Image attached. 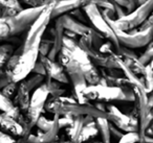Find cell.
<instances>
[{"label":"cell","mask_w":153,"mask_h":143,"mask_svg":"<svg viewBox=\"0 0 153 143\" xmlns=\"http://www.w3.org/2000/svg\"><path fill=\"white\" fill-rule=\"evenodd\" d=\"M70 16H71L72 18H74L76 20H78V21H80L81 23L85 24L86 20H87V17L85 16V14H84V12L82 11V9H78V10H74V11L70 12L69 14Z\"/></svg>","instance_id":"obj_31"},{"label":"cell","mask_w":153,"mask_h":143,"mask_svg":"<svg viewBox=\"0 0 153 143\" xmlns=\"http://www.w3.org/2000/svg\"><path fill=\"white\" fill-rule=\"evenodd\" d=\"M109 26L114 32L120 45L122 44L126 48H140L147 46L149 43L152 42L153 28H149L146 30H138L134 28L129 32H122L111 24H109Z\"/></svg>","instance_id":"obj_10"},{"label":"cell","mask_w":153,"mask_h":143,"mask_svg":"<svg viewBox=\"0 0 153 143\" xmlns=\"http://www.w3.org/2000/svg\"><path fill=\"white\" fill-rule=\"evenodd\" d=\"M10 83H12L11 73L3 66L2 68H0V90L2 88H4Z\"/></svg>","instance_id":"obj_28"},{"label":"cell","mask_w":153,"mask_h":143,"mask_svg":"<svg viewBox=\"0 0 153 143\" xmlns=\"http://www.w3.org/2000/svg\"><path fill=\"white\" fill-rule=\"evenodd\" d=\"M94 119V117L91 116H76V117H74V120H72V123L70 124L68 128H66V133H67L68 137H69V141L76 143V139L79 137L80 132H81L82 128L84 126V124L86 122H88L89 120Z\"/></svg>","instance_id":"obj_18"},{"label":"cell","mask_w":153,"mask_h":143,"mask_svg":"<svg viewBox=\"0 0 153 143\" xmlns=\"http://www.w3.org/2000/svg\"><path fill=\"white\" fill-rule=\"evenodd\" d=\"M82 11L84 12L85 16L87 17V19L89 20V22L91 23L92 28L96 32H98L101 36L104 39H107L108 42H110L113 45L115 49V52L119 50L120 48V43L117 41V37H115L114 32H112L111 27L109 26V24L106 22V20L103 18V16L101 15V12L94 3H89V4L85 5L82 9Z\"/></svg>","instance_id":"obj_8"},{"label":"cell","mask_w":153,"mask_h":143,"mask_svg":"<svg viewBox=\"0 0 153 143\" xmlns=\"http://www.w3.org/2000/svg\"><path fill=\"white\" fill-rule=\"evenodd\" d=\"M17 87H18V83L12 82V83H10V84H7L4 88L1 89L0 92L2 93L7 98L13 100L14 96H15V94H16V91H17Z\"/></svg>","instance_id":"obj_27"},{"label":"cell","mask_w":153,"mask_h":143,"mask_svg":"<svg viewBox=\"0 0 153 143\" xmlns=\"http://www.w3.org/2000/svg\"><path fill=\"white\" fill-rule=\"evenodd\" d=\"M109 132H110V137H114L115 139H117V140H120V139L123 137L124 133L122 132V130H120L117 128H115L114 125H113L112 123H110L109 122Z\"/></svg>","instance_id":"obj_32"},{"label":"cell","mask_w":153,"mask_h":143,"mask_svg":"<svg viewBox=\"0 0 153 143\" xmlns=\"http://www.w3.org/2000/svg\"><path fill=\"white\" fill-rule=\"evenodd\" d=\"M44 7L45 5H40V7L23 9L13 17L5 18L10 29V38L27 30L37 20V18L40 16Z\"/></svg>","instance_id":"obj_7"},{"label":"cell","mask_w":153,"mask_h":143,"mask_svg":"<svg viewBox=\"0 0 153 143\" xmlns=\"http://www.w3.org/2000/svg\"><path fill=\"white\" fill-rule=\"evenodd\" d=\"M58 1H62V0H57V2H58Z\"/></svg>","instance_id":"obj_36"},{"label":"cell","mask_w":153,"mask_h":143,"mask_svg":"<svg viewBox=\"0 0 153 143\" xmlns=\"http://www.w3.org/2000/svg\"><path fill=\"white\" fill-rule=\"evenodd\" d=\"M106 114L107 120L124 134L138 132V119L135 116L125 114L117 107L110 103H106Z\"/></svg>","instance_id":"obj_11"},{"label":"cell","mask_w":153,"mask_h":143,"mask_svg":"<svg viewBox=\"0 0 153 143\" xmlns=\"http://www.w3.org/2000/svg\"><path fill=\"white\" fill-rule=\"evenodd\" d=\"M138 133H126L123 135L117 143H137Z\"/></svg>","instance_id":"obj_30"},{"label":"cell","mask_w":153,"mask_h":143,"mask_svg":"<svg viewBox=\"0 0 153 143\" xmlns=\"http://www.w3.org/2000/svg\"><path fill=\"white\" fill-rule=\"evenodd\" d=\"M152 57H153V43L151 42L147 45V48H146V50H145V52L143 53L140 57H137V59L140 64L146 66V65H148L149 63L152 62Z\"/></svg>","instance_id":"obj_24"},{"label":"cell","mask_w":153,"mask_h":143,"mask_svg":"<svg viewBox=\"0 0 153 143\" xmlns=\"http://www.w3.org/2000/svg\"><path fill=\"white\" fill-rule=\"evenodd\" d=\"M0 130L14 138L15 137L21 138L23 134V128L21 124L4 113H0Z\"/></svg>","instance_id":"obj_15"},{"label":"cell","mask_w":153,"mask_h":143,"mask_svg":"<svg viewBox=\"0 0 153 143\" xmlns=\"http://www.w3.org/2000/svg\"><path fill=\"white\" fill-rule=\"evenodd\" d=\"M44 111H47L53 115L58 116H91L94 118H106V112L99 111L91 103L81 105L72 97L60 96L48 97L45 102Z\"/></svg>","instance_id":"obj_2"},{"label":"cell","mask_w":153,"mask_h":143,"mask_svg":"<svg viewBox=\"0 0 153 143\" xmlns=\"http://www.w3.org/2000/svg\"><path fill=\"white\" fill-rule=\"evenodd\" d=\"M39 61L43 64V67L45 69V77H48L51 80H53L60 84H68L69 80L64 70L63 66L59 64L57 61H51L47 59L46 57L39 55Z\"/></svg>","instance_id":"obj_12"},{"label":"cell","mask_w":153,"mask_h":143,"mask_svg":"<svg viewBox=\"0 0 153 143\" xmlns=\"http://www.w3.org/2000/svg\"><path fill=\"white\" fill-rule=\"evenodd\" d=\"M0 7L1 9H11L19 13L22 11V5L19 0H0Z\"/></svg>","instance_id":"obj_25"},{"label":"cell","mask_w":153,"mask_h":143,"mask_svg":"<svg viewBox=\"0 0 153 143\" xmlns=\"http://www.w3.org/2000/svg\"><path fill=\"white\" fill-rule=\"evenodd\" d=\"M56 61L63 66L64 70H65L66 74L68 76V80H70V82H71L72 87H74V96H72V98L76 99L81 105L90 103L84 95V91H85L86 87L88 85L86 83L81 69L79 68V66L76 65V62L72 61L62 50H60V52L58 53Z\"/></svg>","instance_id":"obj_5"},{"label":"cell","mask_w":153,"mask_h":143,"mask_svg":"<svg viewBox=\"0 0 153 143\" xmlns=\"http://www.w3.org/2000/svg\"><path fill=\"white\" fill-rule=\"evenodd\" d=\"M55 122H56V116L53 117V119L49 120L46 117H44L43 115H41L38 118V120L36 121L35 125L38 128V130H40V132H47V130H49L53 128Z\"/></svg>","instance_id":"obj_23"},{"label":"cell","mask_w":153,"mask_h":143,"mask_svg":"<svg viewBox=\"0 0 153 143\" xmlns=\"http://www.w3.org/2000/svg\"><path fill=\"white\" fill-rule=\"evenodd\" d=\"M86 99L88 101L94 100L99 102H111V101H123L133 102L134 93L132 87H109L102 85L87 86L84 91Z\"/></svg>","instance_id":"obj_4"},{"label":"cell","mask_w":153,"mask_h":143,"mask_svg":"<svg viewBox=\"0 0 153 143\" xmlns=\"http://www.w3.org/2000/svg\"><path fill=\"white\" fill-rule=\"evenodd\" d=\"M48 97H49L48 91H47L46 86H45L44 83L33 91V94L30 98L28 108L26 110L25 114H24V118H25L26 123L23 128H34L38 118L42 115L43 112H45L44 105Z\"/></svg>","instance_id":"obj_9"},{"label":"cell","mask_w":153,"mask_h":143,"mask_svg":"<svg viewBox=\"0 0 153 143\" xmlns=\"http://www.w3.org/2000/svg\"><path fill=\"white\" fill-rule=\"evenodd\" d=\"M61 50L64 53H66L72 61L76 62V65L79 66L88 86H94V85L99 84L101 80L100 71L90 62L89 57H87L85 51L79 46L78 40L69 39L64 36Z\"/></svg>","instance_id":"obj_3"},{"label":"cell","mask_w":153,"mask_h":143,"mask_svg":"<svg viewBox=\"0 0 153 143\" xmlns=\"http://www.w3.org/2000/svg\"><path fill=\"white\" fill-rule=\"evenodd\" d=\"M55 4L45 5L44 10L37 20L27 29V34L21 45V53L19 60L11 72V77L14 83H19L32 73L36 62L39 57V45L51 22V14Z\"/></svg>","instance_id":"obj_1"},{"label":"cell","mask_w":153,"mask_h":143,"mask_svg":"<svg viewBox=\"0 0 153 143\" xmlns=\"http://www.w3.org/2000/svg\"><path fill=\"white\" fill-rule=\"evenodd\" d=\"M32 72L34 74H39V75H42L45 77V69H44V67H43V64L39 61V59H38V61L36 62V64H35Z\"/></svg>","instance_id":"obj_34"},{"label":"cell","mask_w":153,"mask_h":143,"mask_svg":"<svg viewBox=\"0 0 153 143\" xmlns=\"http://www.w3.org/2000/svg\"><path fill=\"white\" fill-rule=\"evenodd\" d=\"M111 1L113 3H115L117 5H119V7H121L126 12V14L131 13L136 7L134 0H111Z\"/></svg>","instance_id":"obj_26"},{"label":"cell","mask_w":153,"mask_h":143,"mask_svg":"<svg viewBox=\"0 0 153 143\" xmlns=\"http://www.w3.org/2000/svg\"><path fill=\"white\" fill-rule=\"evenodd\" d=\"M98 128L99 135L103 143H111L110 132H109V121L106 118H94Z\"/></svg>","instance_id":"obj_20"},{"label":"cell","mask_w":153,"mask_h":143,"mask_svg":"<svg viewBox=\"0 0 153 143\" xmlns=\"http://www.w3.org/2000/svg\"><path fill=\"white\" fill-rule=\"evenodd\" d=\"M0 111H1V113H4L7 115L11 116L12 118H14L16 121L21 124L22 128L25 125L26 122L24 115L14 105L13 101L11 99L7 98L1 92H0Z\"/></svg>","instance_id":"obj_16"},{"label":"cell","mask_w":153,"mask_h":143,"mask_svg":"<svg viewBox=\"0 0 153 143\" xmlns=\"http://www.w3.org/2000/svg\"><path fill=\"white\" fill-rule=\"evenodd\" d=\"M0 143H18V140L0 130Z\"/></svg>","instance_id":"obj_33"},{"label":"cell","mask_w":153,"mask_h":143,"mask_svg":"<svg viewBox=\"0 0 153 143\" xmlns=\"http://www.w3.org/2000/svg\"><path fill=\"white\" fill-rule=\"evenodd\" d=\"M44 84H45V86H46V89H47V91H48V94L51 97L64 96L65 90L61 88L60 83L56 82V80H51V78H48V77H45Z\"/></svg>","instance_id":"obj_22"},{"label":"cell","mask_w":153,"mask_h":143,"mask_svg":"<svg viewBox=\"0 0 153 143\" xmlns=\"http://www.w3.org/2000/svg\"><path fill=\"white\" fill-rule=\"evenodd\" d=\"M152 9H153V0H148L147 2H145L144 4L140 5V7H135L134 11L127 14V15L124 16L121 19L111 20L104 17V16H103V18L106 20L107 23L111 24V25L114 26L117 29L122 30V32H129V30H132L134 28L138 27L147 19L151 15Z\"/></svg>","instance_id":"obj_6"},{"label":"cell","mask_w":153,"mask_h":143,"mask_svg":"<svg viewBox=\"0 0 153 143\" xmlns=\"http://www.w3.org/2000/svg\"><path fill=\"white\" fill-rule=\"evenodd\" d=\"M60 21L61 25L63 26L64 30H67L72 34H74L76 37H83V36H88L90 35V32H92V27L86 25V24L81 23L80 21L76 20L74 18H72L69 14H65L62 15L60 17L57 18Z\"/></svg>","instance_id":"obj_13"},{"label":"cell","mask_w":153,"mask_h":143,"mask_svg":"<svg viewBox=\"0 0 153 143\" xmlns=\"http://www.w3.org/2000/svg\"><path fill=\"white\" fill-rule=\"evenodd\" d=\"M92 0H62L58 1L53 7L51 14V19H57L62 15L74 11L78 9H83L85 5L91 3Z\"/></svg>","instance_id":"obj_14"},{"label":"cell","mask_w":153,"mask_h":143,"mask_svg":"<svg viewBox=\"0 0 153 143\" xmlns=\"http://www.w3.org/2000/svg\"><path fill=\"white\" fill-rule=\"evenodd\" d=\"M99 10H110V11L114 12V7H113V2L111 0H92L91 1Z\"/></svg>","instance_id":"obj_29"},{"label":"cell","mask_w":153,"mask_h":143,"mask_svg":"<svg viewBox=\"0 0 153 143\" xmlns=\"http://www.w3.org/2000/svg\"><path fill=\"white\" fill-rule=\"evenodd\" d=\"M44 80H45L44 76L39 75V74H33V75H30V76H26L24 80H21V83L24 85V87H25L30 92H32L35 89L38 88L39 86H41V85L44 83Z\"/></svg>","instance_id":"obj_21"},{"label":"cell","mask_w":153,"mask_h":143,"mask_svg":"<svg viewBox=\"0 0 153 143\" xmlns=\"http://www.w3.org/2000/svg\"><path fill=\"white\" fill-rule=\"evenodd\" d=\"M98 135H99L98 128H97L96 120H94V119L89 120V121L86 122V123L84 124L81 132H80L79 137H78V139H76V143L88 142V141L96 138Z\"/></svg>","instance_id":"obj_19"},{"label":"cell","mask_w":153,"mask_h":143,"mask_svg":"<svg viewBox=\"0 0 153 143\" xmlns=\"http://www.w3.org/2000/svg\"><path fill=\"white\" fill-rule=\"evenodd\" d=\"M38 1H39V2H41V3L43 4V0H38Z\"/></svg>","instance_id":"obj_35"},{"label":"cell","mask_w":153,"mask_h":143,"mask_svg":"<svg viewBox=\"0 0 153 143\" xmlns=\"http://www.w3.org/2000/svg\"><path fill=\"white\" fill-rule=\"evenodd\" d=\"M30 92L27 89L24 87V85L21 82L18 83L17 91L16 94L13 98V103L22 114H25L26 110L28 108V103H30Z\"/></svg>","instance_id":"obj_17"}]
</instances>
